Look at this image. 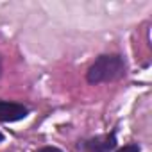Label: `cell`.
<instances>
[{
    "label": "cell",
    "instance_id": "2",
    "mask_svg": "<svg viewBox=\"0 0 152 152\" xmlns=\"http://www.w3.org/2000/svg\"><path fill=\"white\" fill-rule=\"evenodd\" d=\"M27 107L16 102L0 100V122H16L27 116Z\"/></svg>",
    "mask_w": 152,
    "mask_h": 152
},
{
    "label": "cell",
    "instance_id": "4",
    "mask_svg": "<svg viewBox=\"0 0 152 152\" xmlns=\"http://www.w3.org/2000/svg\"><path fill=\"white\" fill-rule=\"evenodd\" d=\"M118 152H140V147L134 145V143H131V145H125L124 148H120Z\"/></svg>",
    "mask_w": 152,
    "mask_h": 152
},
{
    "label": "cell",
    "instance_id": "5",
    "mask_svg": "<svg viewBox=\"0 0 152 152\" xmlns=\"http://www.w3.org/2000/svg\"><path fill=\"white\" fill-rule=\"evenodd\" d=\"M38 152H61L59 148H56V147H43L41 150H38Z\"/></svg>",
    "mask_w": 152,
    "mask_h": 152
},
{
    "label": "cell",
    "instance_id": "6",
    "mask_svg": "<svg viewBox=\"0 0 152 152\" xmlns=\"http://www.w3.org/2000/svg\"><path fill=\"white\" fill-rule=\"evenodd\" d=\"M2 138H4V136H2V134H0V141H2Z\"/></svg>",
    "mask_w": 152,
    "mask_h": 152
},
{
    "label": "cell",
    "instance_id": "3",
    "mask_svg": "<svg viewBox=\"0 0 152 152\" xmlns=\"http://www.w3.org/2000/svg\"><path fill=\"white\" fill-rule=\"evenodd\" d=\"M115 136H100V138H95L91 141L86 143V150L88 152H109L113 147H115Z\"/></svg>",
    "mask_w": 152,
    "mask_h": 152
},
{
    "label": "cell",
    "instance_id": "1",
    "mask_svg": "<svg viewBox=\"0 0 152 152\" xmlns=\"http://www.w3.org/2000/svg\"><path fill=\"white\" fill-rule=\"evenodd\" d=\"M125 64L120 56H100L88 70V81L91 84H100L115 81L124 75Z\"/></svg>",
    "mask_w": 152,
    "mask_h": 152
}]
</instances>
